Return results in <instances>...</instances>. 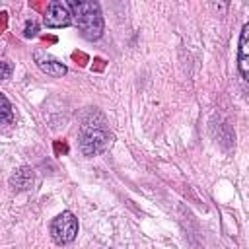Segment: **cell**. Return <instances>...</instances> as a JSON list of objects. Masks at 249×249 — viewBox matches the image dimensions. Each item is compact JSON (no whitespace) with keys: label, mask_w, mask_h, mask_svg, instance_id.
Listing matches in <instances>:
<instances>
[{"label":"cell","mask_w":249,"mask_h":249,"mask_svg":"<svg viewBox=\"0 0 249 249\" xmlns=\"http://www.w3.org/2000/svg\"><path fill=\"white\" fill-rule=\"evenodd\" d=\"M43 21H45L47 27H68V25H72V16H70V10H68L66 2H58V0L49 2Z\"/></svg>","instance_id":"277c9868"},{"label":"cell","mask_w":249,"mask_h":249,"mask_svg":"<svg viewBox=\"0 0 249 249\" xmlns=\"http://www.w3.org/2000/svg\"><path fill=\"white\" fill-rule=\"evenodd\" d=\"M33 58H35L37 66H39L45 74H49V76H53V78H62V76L66 74V66H64L60 60H56L53 54H49L47 51H43V49H37V51L33 53Z\"/></svg>","instance_id":"5b68a950"},{"label":"cell","mask_w":249,"mask_h":249,"mask_svg":"<svg viewBox=\"0 0 249 249\" xmlns=\"http://www.w3.org/2000/svg\"><path fill=\"white\" fill-rule=\"evenodd\" d=\"M12 72H14L12 62H8V60H0V80H8V78L12 76Z\"/></svg>","instance_id":"ba28073f"},{"label":"cell","mask_w":249,"mask_h":249,"mask_svg":"<svg viewBox=\"0 0 249 249\" xmlns=\"http://www.w3.org/2000/svg\"><path fill=\"white\" fill-rule=\"evenodd\" d=\"M37 31H39V25H37V21H35V19H29V21L25 23L23 35H25V37H35V35H37Z\"/></svg>","instance_id":"9c48e42d"},{"label":"cell","mask_w":249,"mask_h":249,"mask_svg":"<svg viewBox=\"0 0 249 249\" xmlns=\"http://www.w3.org/2000/svg\"><path fill=\"white\" fill-rule=\"evenodd\" d=\"M113 138L101 124L84 123L80 128V150L84 156H97L111 146Z\"/></svg>","instance_id":"7a4b0ae2"},{"label":"cell","mask_w":249,"mask_h":249,"mask_svg":"<svg viewBox=\"0 0 249 249\" xmlns=\"http://www.w3.org/2000/svg\"><path fill=\"white\" fill-rule=\"evenodd\" d=\"M66 6L82 37L95 41L103 35V16L97 2H66Z\"/></svg>","instance_id":"6da1fadb"},{"label":"cell","mask_w":249,"mask_h":249,"mask_svg":"<svg viewBox=\"0 0 249 249\" xmlns=\"http://www.w3.org/2000/svg\"><path fill=\"white\" fill-rule=\"evenodd\" d=\"M237 68L243 80H249V23L241 27L239 51H237Z\"/></svg>","instance_id":"8992f818"},{"label":"cell","mask_w":249,"mask_h":249,"mask_svg":"<svg viewBox=\"0 0 249 249\" xmlns=\"http://www.w3.org/2000/svg\"><path fill=\"white\" fill-rule=\"evenodd\" d=\"M78 233V220L72 212H62L58 214L53 222H51V237L54 239V243L58 245H66L70 241H74Z\"/></svg>","instance_id":"3957f363"},{"label":"cell","mask_w":249,"mask_h":249,"mask_svg":"<svg viewBox=\"0 0 249 249\" xmlns=\"http://www.w3.org/2000/svg\"><path fill=\"white\" fill-rule=\"evenodd\" d=\"M0 121H4L6 124L14 123V109H12V103L8 101V97L0 91Z\"/></svg>","instance_id":"52a82bcc"}]
</instances>
